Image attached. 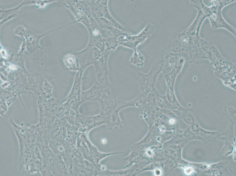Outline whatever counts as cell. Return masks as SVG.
<instances>
[{
  "label": "cell",
  "instance_id": "obj_1",
  "mask_svg": "<svg viewBox=\"0 0 236 176\" xmlns=\"http://www.w3.org/2000/svg\"><path fill=\"white\" fill-rule=\"evenodd\" d=\"M154 31L155 27L149 22L139 34L136 35L130 33L122 35L119 38V40L122 45L134 50L139 45L149 38Z\"/></svg>",
  "mask_w": 236,
  "mask_h": 176
},
{
  "label": "cell",
  "instance_id": "obj_2",
  "mask_svg": "<svg viewBox=\"0 0 236 176\" xmlns=\"http://www.w3.org/2000/svg\"><path fill=\"white\" fill-rule=\"evenodd\" d=\"M98 101L101 114L109 116L116 109L117 102L115 100L114 89L111 84L102 89Z\"/></svg>",
  "mask_w": 236,
  "mask_h": 176
},
{
  "label": "cell",
  "instance_id": "obj_3",
  "mask_svg": "<svg viewBox=\"0 0 236 176\" xmlns=\"http://www.w3.org/2000/svg\"><path fill=\"white\" fill-rule=\"evenodd\" d=\"M82 73L77 72L73 85L67 98L68 106L70 107L79 108L81 104L80 101L82 92L81 84Z\"/></svg>",
  "mask_w": 236,
  "mask_h": 176
},
{
  "label": "cell",
  "instance_id": "obj_4",
  "mask_svg": "<svg viewBox=\"0 0 236 176\" xmlns=\"http://www.w3.org/2000/svg\"><path fill=\"white\" fill-rule=\"evenodd\" d=\"M102 89L95 82L90 88L82 92L80 103L90 101H98Z\"/></svg>",
  "mask_w": 236,
  "mask_h": 176
},
{
  "label": "cell",
  "instance_id": "obj_5",
  "mask_svg": "<svg viewBox=\"0 0 236 176\" xmlns=\"http://www.w3.org/2000/svg\"><path fill=\"white\" fill-rule=\"evenodd\" d=\"M52 167L57 170L59 175H70L68 171L61 155H55L53 161Z\"/></svg>",
  "mask_w": 236,
  "mask_h": 176
},
{
  "label": "cell",
  "instance_id": "obj_6",
  "mask_svg": "<svg viewBox=\"0 0 236 176\" xmlns=\"http://www.w3.org/2000/svg\"><path fill=\"white\" fill-rule=\"evenodd\" d=\"M96 81L95 82L103 89L111 84L109 80V72L99 71L95 72Z\"/></svg>",
  "mask_w": 236,
  "mask_h": 176
},
{
  "label": "cell",
  "instance_id": "obj_7",
  "mask_svg": "<svg viewBox=\"0 0 236 176\" xmlns=\"http://www.w3.org/2000/svg\"><path fill=\"white\" fill-rule=\"evenodd\" d=\"M49 146L54 155H62L65 152L64 148L62 145L55 140L50 141Z\"/></svg>",
  "mask_w": 236,
  "mask_h": 176
},
{
  "label": "cell",
  "instance_id": "obj_8",
  "mask_svg": "<svg viewBox=\"0 0 236 176\" xmlns=\"http://www.w3.org/2000/svg\"><path fill=\"white\" fill-rule=\"evenodd\" d=\"M134 50V53L130 59V62L137 66H142L144 63V56L136 49Z\"/></svg>",
  "mask_w": 236,
  "mask_h": 176
},
{
  "label": "cell",
  "instance_id": "obj_9",
  "mask_svg": "<svg viewBox=\"0 0 236 176\" xmlns=\"http://www.w3.org/2000/svg\"><path fill=\"white\" fill-rule=\"evenodd\" d=\"M93 122L92 126V129L101 125L108 123L109 116H107L100 113L98 115L93 116Z\"/></svg>",
  "mask_w": 236,
  "mask_h": 176
},
{
  "label": "cell",
  "instance_id": "obj_10",
  "mask_svg": "<svg viewBox=\"0 0 236 176\" xmlns=\"http://www.w3.org/2000/svg\"><path fill=\"white\" fill-rule=\"evenodd\" d=\"M116 153H103L97 151L92 155L94 164L95 166H96L99 164L100 162L103 159L110 155Z\"/></svg>",
  "mask_w": 236,
  "mask_h": 176
},
{
  "label": "cell",
  "instance_id": "obj_11",
  "mask_svg": "<svg viewBox=\"0 0 236 176\" xmlns=\"http://www.w3.org/2000/svg\"><path fill=\"white\" fill-rule=\"evenodd\" d=\"M184 171L186 174L190 175L193 172V169L191 167H187L184 169Z\"/></svg>",
  "mask_w": 236,
  "mask_h": 176
},
{
  "label": "cell",
  "instance_id": "obj_12",
  "mask_svg": "<svg viewBox=\"0 0 236 176\" xmlns=\"http://www.w3.org/2000/svg\"><path fill=\"white\" fill-rule=\"evenodd\" d=\"M98 33H99L98 31L97 30H95L93 32V34L95 35H98Z\"/></svg>",
  "mask_w": 236,
  "mask_h": 176
}]
</instances>
